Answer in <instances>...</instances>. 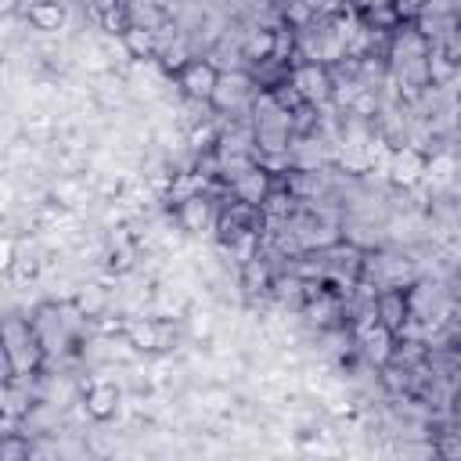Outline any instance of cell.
<instances>
[{
  "label": "cell",
  "instance_id": "1",
  "mask_svg": "<svg viewBox=\"0 0 461 461\" xmlns=\"http://www.w3.org/2000/svg\"><path fill=\"white\" fill-rule=\"evenodd\" d=\"M292 86L299 90L303 101L310 104H328L331 101V72L321 65V61H303L292 68Z\"/></svg>",
  "mask_w": 461,
  "mask_h": 461
},
{
  "label": "cell",
  "instance_id": "2",
  "mask_svg": "<svg viewBox=\"0 0 461 461\" xmlns=\"http://www.w3.org/2000/svg\"><path fill=\"white\" fill-rule=\"evenodd\" d=\"M249 97H252V76L241 72V68H227V72H220L209 104L220 108V112H234V108H241Z\"/></svg>",
  "mask_w": 461,
  "mask_h": 461
},
{
  "label": "cell",
  "instance_id": "3",
  "mask_svg": "<svg viewBox=\"0 0 461 461\" xmlns=\"http://www.w3.org/2000/svg\"><path fill=\"white\" fill-rule=\"evenodd\" d=\"M216 79H220V68L205 58H194L180 68L176 76V86L184 90V97H194V101H209L212 90H216Z\"/></svg>",
  "mask_w": 461,
  "mask_h": 461
},
{
  "label": "cell",
  "instance_id": "4",
  "mask_svg": "<svg viewBox=\"0 0 461 461\" xmlns=\"http://www.w3.org/2000/svg\"><path fill=\"white\" fill-rule=\"evenodd\" d=\"M425 176V155L411 144L403 148H393V158H389V184L393 187H418Z\"/></svg>",
  "mask_w": 461,
  "mask_h": 461
},
{
  "label": "cell",
  "instance_id": "5",
  "mask_svg": "<svg viewBox=\"0 0 461 461\" xmlns=\"http://www.w3.org/2000/svg\"><path fill=\"white\" fill-rule=\"evenodd\" d=\"M176 223L187 230V234H202V230H212L216 227V209H212V198L202 191L194 198H184L176 205Z\"/></svg>",
  "mask_w": 461,
  "mask_h": 461
},
{
  "label": "cell",
  "instance_id": "6",
  "mask_svg": "<svg viewBox=\"0 0 461 461\" xmlns=\"http://www.w3.org/2000/svg\"><path fill=\"white\" fill-rule=\"evenodd\" d=\"M429 40L421 36V29H396L389 36V68H400L407 61H421L429 54Z\"/></svg>",
  "mask_w": 461,
  "mask_h": 461
},
{
  "label": "cell",
  "instance_id": "7",
  "mask_svg": "<svg viewBox=\"0 0 461 461\" xmlns=\"http://www.w3.org/2000/svg\"><path fill=\"white\" fill-rule=\"evenodd\" d=\"M83 403L90 411L94 421H108L119 414V403H122V389L115 382H90L86 393H83Z\"/></svg>",
  "mask_w": 461,
  "mask_h": 461
},
{
  "label": "cell",
  "instance_id": "8",
  "mask_svg": "<svg viewBox=\"0 0 461 461\" xmlns=\"http://www.w3.org/2000/svg\"><path fill=\"white\" fill-rule=\"evenodd\" d=\"M230 194L238 198V202H245V205H263V198L270 194V176H267V169L256 162V166H249L241 176H234L230 180Z\"/></svg>",
  "mask_w": 461,
  "mask_h": 461
},
{
  "label": "cell",
  "instance_id": "9",
  "mask_svg": "<svg viewBox=\"0 0 461 461\" xmlns=\"http://www.w3.org/2000/svg\"><path fill=\"white\" fill-rule=\"evenodd\" d=\"M47 194H50L54 202H61L65 209L79 212V209L86 205V198L94 194V187H86V176H79V173H65V176H58V180L47 184Z\"/></svg>",
  "mask_w": 461,
  "mask_h": 461
},
{
  "label": "cell",
  "instance_id": "10",
  "mask_svg": "<svg viewBox=\"0 0 461 461\" xmlns=\"http://www.w3.org/2000/svg\"><path fill=\"white\" fill-rule=\"evenodd\" d=\"M25 22L36 29V32H61L65 29V22H68V14H65V4H58V0H32L29 7H25Z\"/></svg>",
  "mask_w": 461,
  "mask_h": 461
},
{
  "label": "cell",
  "instance_id": "11",
  "mask_svg": "<svg viewBox=\"0 0 461 461\" xmlns=\"http://www.w3.org/2000/svg\"><path fill=\"white\" fill-rule=\"evenodd\" d=\"M72 303L79 306V313H86V317H101V313H108V306H112V288H108L104 281H90V277H83V281L76 285Z\"/></svg>",
  "mask_w": 461,
  "mask_h": 461
},
{
  "label": "cell",
  "instance_id": "12",
  "mask_svg": "<svg viewBox=\"0 0 461 461\" xmlns=\"http://www.w3.org/2000/svg\"><path fill=\"white\" fill-rule=\"evenodd\" d=\"M375 313H378V321H382L389 331H400L403 321L411 317V303H407V295H403L400 288H382L378 299H375Z\"/></svg>",
  "mask_w": 461,
  "mask_h": 461
},
{
  "label": "cell",
  "instance_id": "13",
  "mask_svg": "<svg viewBox=\"0 0 461 461\" xmlns=\"http://www.w3.org/2000/svg\"><path fill=\"white\" fill-rule=\"evenodd\" d=\"M270 54H274V29L249 25V29L241 32V58L252 61V65H259V61H267Z\"/></svg>",
  "mask_w": 461,
  "mask_h": 461
},
{
  "label": "cell",
  "instance_id": "14",
  "mask_svg": "<svg viewBox=\"0 0 461 461\" xmlns=\"http://www.w3.org/2000/svg\"><path fill=\"white\" fill-rule=\"evenodd\" d=\"M122 331L140 353H158V317H126Z\"/></svg>",
  "mask_w": 461,
  "mask_h": 461
},
{
  "label": "cell",
  "instance_id": "15",
  "mask_svg": "<svg viewBox=\"0 0 461 461\" xmlns=\"http://www.w3.org/2000/svg\"><path fill=\"white\" fill-rule=\"evenodd\" d=\"M212 331H216V317H212L209 303H205V306H202V303H191V306H187V335H191L194 342H209Z\"/></svg>",
  "mask_w": 461,
  "mask_h": 461
},
{
  "label": "cell",
  "instance_id": "16",
  "mask_svg": "<svg viewBox=\"0 0 461 461\" xmlns=\"http://www.w3.org/2000/svg\"><path fill=\"white\" fill-rule=\"evenodd\" d=\"M122 43H126V54L130 58H151L158 54V40H155V29H140V25H130L122 32Z\"/></svg>",
  "mask_w": 461,
  "mask_h": 461
},
{
  "label": "cell",
  "instance_id": "17",
  "mask_svg": "<svg viewBox=\"0 0 461 461\" xmlns=\"http://www.w3.org/2000/svg\"><path fill=\"white\" fill-rule=\"evenodd\" d=\"M425 61H429V83H436V86H447V83H450V76H454V68H457V65L450 61V54H447L439 43H432Z\"/></svg>",
  "mask_w": 461,
  "mask_h": 461
},
{
  "label": "cell",
  "instance_id": "18",
  "mask_svg": "<svg viewBox=\"0 0 461 461\" xmlns=\"http://www.w3.org/2000/svg\"><path fill=\"white\" fill-rule=\"evenodd\" d=\"M241 288L249 292V295H256V292H263V288H270V267L256 256V259H249V263H241Z\"/></svg>",
  "mask_w": 461,
  "mask_h": 461
},
{
  "label": "cell",
  "instance_id": "19",
  "mask_svg": "<svg viewBox=\"0 0 461 461\" xmlns=\"http://www.w3.org/2000/svg\"><path fill=\"white\" fill-rule=\"evenodd\" d=\"M234 411V393L223 385H209L202 393V414H230Z\"/></svg>",
  "mask_w": 461,
  "mask_h": 461
},
{
  "label": "cell",
  "instance_id": "20",
  "mask_svg": "<svg viewBox=\"0 0 461 461\" xmlns=\"http://www.w3.org/2000/svg\"><path fill=\"white\" fill-rule=\"evenodd\" d=\"M295 202H299V198H292L288 191H270L259 209L267 212V220H288V216L295 212Z\"/></svg>",
  "mask_w": 461,
  "mask_h": 461
},
{
  "label": "cell",
  "instance_id": "21",
  "mask_svg": "<svg viewBox=\"0 0 461 461\" xmlns=\"http://www.w3.org/2000/svg\"><path fill=\"white\" fill-rule=\"evenodd\" d=\"M295 47V32H292V25H277L274 29V61H285V54Z\"/></svg>",
  "mask_w": 461,
  "mask_h": 461
},
{
  "label": "cell",
  "instance_id": "22",
  "mask_svg": "<svg viewBox=\"0 0 461 461\" xmlns=\"http://www.w3.org/2000/svg\"><path fill=\"white\" fill-rule=\"evenodd\" d=\"M393 7H396V14L403 18V14H418V11L425 7V0H393Z\"/></svg>",
  "mask_w": 461,
  "mask_h": 461
},
{
  "label": "cell",
  "instance_id": "23",
  "mask_svg": "<svg viewBox=\"0 0 461 461\" xmlns=\"http://www.w3.org/2000/svg\"><path fill=\"white\" fill-rule=\"evenodd\" d=\"M439 454H447V457H461V439H457V436H447V439L439 443Z\"/></svg>",
  "mask_w": 461,
  "mask_h": 461
},
{
  "label": "cell",
  "instance_id": "24",
  "mask_svg": "<svg viewBox=\"0 0 461 461\" xmlns=\"http://www.w3.org/2000/svg\"><path fill=\"white\" fill-rule=\"evenodd\" d=\"M0 7H4V14H14L18 11V0H0Z\"/></svg>",
  "mask_w": 461,
  "mask_h": 461
},
{
  "label": "cell",
  "instance_id": "25",
  "mask_svg": "<svg viewBox=\"0 0 461 461\" xmlns=\"http://www.w3.org/2000/svg\"><path fill=\"white\" fill-rule=\"evenodd\" d=\"M454 108H457V126H461V94H457V101H454Z\"/></svg>",
  "mask_w": 461,
  "mask_h": 461
},
{
  "label": "cell",
  "instance_id": "26",
  "mask_svg": "<svg viewBox=\"0 0 461 461\" xmlns=\"http://www.w3.org/2000/svg\"><path fill=\"white\" fill-rule=\"evenodd\" d=\"M454 403H457V418H461V396H457V400H454Z\"/></svg>",
  "mask_w": 461,
  "mask_h": 461
}]
</instances>
